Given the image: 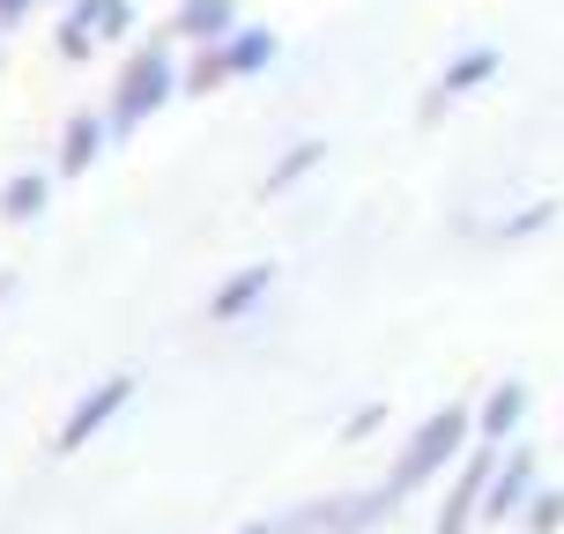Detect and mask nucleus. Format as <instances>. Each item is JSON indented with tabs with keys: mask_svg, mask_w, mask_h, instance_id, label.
I'll use <instances>...</instances> for the list:
<instances>
[{
	"mask_svg": "<svg viewBox=\"0 0 564 534\" xmlns=\"http://www.w3.org/2000/svg\"><path fill=\"white\" fill-rule=\"evenodd\" d=\"M460 431H468V408H438V416L423 423L416 438H409V453H401V476H394V490H409V482H423L438 460H446L453 446H460Z\"/></svg>",
	"mask_w": 564,
	"mask_h": 534,
	"instance_id": "obj_1",
	"label": "nucleus"
},
{
	"mask_svg": "<svg viewBox=\"0 0 564 534\" xmlns=\"http://www.w3.org/2000/svg\"><path fill=\"white\" fill-rule=\"evenodd\" d=\"M164 89H171V59L164 53H141L134 67H127V83H119V105H112V112L134 119V112H149V105H164Z\"/></svg>",
	"mask_w": 564,
	"mask_h": 534,
	"instance_id": "obj_2",
	"label": "nucleus"
},
{
	"mask_svg": "<svg viewBox=\"0 0 564 534\" xmlns=\"http://www.w3.org/2000/svg\"><path fill=\"white\" fill-rule=\"evenodd\" d=\"M119 401H127V379H105V386H97V394L83 401V408H75V423H67V431H59V446H83L89 431H97V423L112 416Z\"/></svg>",
	"mask_w": 564,
	"mask_h": 534,
	"instance_id": "obj_3",
	"label": "nucleus"
},
{
	"mask_svg": "<svg viewBox=\"0 0 564 534\" xmlns=\"http://www.w3.org/2000/svg\"><path fill=\"white\" fill-rule=\"evenodd\" d=\"M268 282H275V268H246L238 282H224V290H216V319H238V312L253 305V297L268 290Z\"/></svg>",
	"mask_w": 564,
	"mask_h": 534,
	"instance_id": "obj_4",
	"label": "nucleus"
},
{
	"mask_svg": "<svg viewBox=\"0 0 564 534\" xmlns=\"http://www.w3.org/2000/svg\"><path fill=\"white\" fill-rule=\"evenodd\" d=\"M528 476H535V468H528V453H512L506 468L490 476V512H512V505H520V498H528Z\"/></svg>",
	"mask_w": 564,
	"mask_h": 534,
	"instance_id": "obj_5",
	"label": "nucleus"
},
{
	"mask_svg": "<svg viewBox=\"0 0 564 534\" xmlns=\"http://www.w3.org/2000/svg\"><path fill=\"white\" fill-rule=\"evenodd\" d=\"M520 408H528V394H520V386H498L490 408H482V431H490V438H506L512 423H520Z\"/></svg>",
	"mask_w": 564,
	"mask_h": 534,
	"instance_id": "obj_6",
	"label": "nucleus"
},
{
	"mask_svg": "<svg viewBox=\"0 0 564 534\" xmlns=\"http://www.w3.org/2000/svg\"><path fill=\"white\" fill-rule=\"evenodd\" d=\"M498 75V53L490 45H476V53H460V67H446V89H476Z\"/></svg>",
	"mask_w": 564,
	"mask_h": 534,
	"instance_id": "obj_7",
	"label": "nucleus"
},
{
	"mask_svg": "<svg viewBox=\"0 0 564 534\" xmlns=\"http://www.w3.org/2000/svg\"><path fill=\"white\" fill-rule=\"evenodd\" d=\"M230 23H238L230 0H194V8H186V30H194V37H224Z\"/></svg>",
	"mask_w": 564,
	"mask_h": 534,
	"instance_id": "obj_8",
	"label": "nucleus"
},
{
	"mask_svg": "<svg viewBox=\"0 0 564 534\" xmlns=\"http://www.w3.org/2000/svg\"><path fill=\"white\" fill-rule=\"evenodd\" d=\"M260 59H268V37H260V30H246V37L230 45V75H253Z\"/></svg>",
	"mask_w": 564,
	"mask_h": 534,
	"instance_id": "obj_9",
	"label": "nucleus"
},
{
	"mask_svg": "<svg viewBox=\"0 0 564 534\" xmlns=\"http://www.w3.org/2000/svg\"><path fill=\"white\" fill-rule=\"evenodd\" d=\"M97 141H105V134H97V119H83V127L67 134V164H83V156H89V149H97Z\"/></svg>",
	"mask_w": 564,
	"mask_h": 534,
	"instance_id": "obj_10",
	"label": "nucleus"
},
{
	"mask_svg": "<svg viewBox=\"0 0 564 534\" xmlns=\"http://www.w3.org/2000/svg\"><path fill=\"white\" fill-rule=\"evenodd\" d=\"M37 200H45V186H37V178H23V186H15V194H8V216H30V208H37Z\"/></svg>",
	"mask_w": 564,
	"mask_h": 534,
	"instance_id": "obj_11",
	"label": "nucleus"
},
{
	"mask_svg": "<svg viewBox=\"0 0 564 534\" xmlns=\"http://www.w3.org/2000/svg\"><path fill=\"white\" fill-rule=\"evenodd\" d=\"M15 8H23V0H0V15H15Z\"/></svg>",
	"mask_w": 564,
	"mask_h": 534,
	"instance_id": "obj_12",
	"label": "nucleus"
},
{
	"mask_svg": "<svg viewBox=\"0 0 564 534\" xmlns=\"http://www.w3.org/2000/svg\"><path fill=\"white\" fill-rule=\"evenodd\" d=\"M253 534H260V527H253Z\"/></svg>",
	"mask_w": 564,
	"mask_h": 534,
	"instance_id": "obj_13",
	"label": "nucleus"
}]
</instances>
